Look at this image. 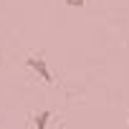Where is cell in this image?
I'll return each instance as SVG.
<instances>
[{
    "label": "cell",
    "mask_w": 129,
    "mask_h": 129,
    "mask_svg": "<svg viewBox=\"0 0 129 129\" xmlns=\"http://www.w3.org/2000/svg\"><path fill=\"white\" fill-rule=\"evenodd\" d=\"M25 63H28V69H30V71H36L46 84H53V76H51V71H48V63H46L41 56H28V58H25Z\"/></svg>",
    "instance_id": "6da1fadb"
},
{
    "label": "cell",
    "mask_w": 129,
    "mask_h": 129,
    "mask_svg": "<svg viewBox=\"0 0 129 129\" xmlns=\"http://www.w3.org/2000/svg\"><path fill=\"white\" fill-rule=\"evenodd\" d=\"M126 129H129V121H126Z\"/></svg>",
    "instance_id": "277c9868"
},
{
    "label": "cell",
    "mask_w": 129,
    "mask_h": 129,
    "mask_svg": "<svg viewBox=\"0 0 129 129\" xmlns=\"http://www.w3.org/2000/svg\"><path fill=\"white\" fill-rule=\"evenodd\" d=\"M51 116H53V114H51L48 109H41V111L33 116V124H36V129H46V126H48V121H51Z\"/></svg>",
    "instance_id": "7a4b0ae2"
},
{
    "label": "cell",
    "mask_w": 129,
    "mask_h": 129,
    "mask_svg": "<svg viewBox=\"0 0 129 129\" xmlns=\"http://www.w3.org/2000/svg\"><path fill=\"white\" fill-rule=\"evenodd\" d=\"M66 5H69V8H84L86 0H66Z\"/></svg>",
    "instance_id": "3957f363"
}]
</instances>
